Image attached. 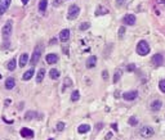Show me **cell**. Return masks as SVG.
I'll return each mask as SVG.
<instances>
[{
  "label": "cell",
  "instance_id": "d4e9b609",
  "mask_svg": "<svg viewBox=\"0 0 165 140\" xmlns=\"http://www.w3.org/2000/svg\"><path fill=\"white\" fill-rule=\"evenodd\" d=\"M35 116H36V113H35V112H31V111H28L27 113H26L25 118H26V119H32Z\"/></svg>",
  "mask_w": 165,
  "mask_h": 140
},
{
  "label": "cell",
  "instance_id": "d6986e66",
  "mask_svg": "<svg viewBox=\"0 0 165 140\" xmlns=\"http://www.w3.org/2000/svg\"><path fill=\"white\" fill-rule=\"evenodd\" d=\"M44 76H45V70H44V68H41V70H39L38 75H36V82L40 84L41 81H43Z\"/></svg>",
  "mask_w": 165,
  "mask_h": 140
},
{
  "label": "cell",
  "instance_id": "ab89813d",
  "mask_svg": "<svg viewBox=\"0 0 165 140\" xmlns=\"http://www.w3.org/2000/svg\"><path fill=\"white\" fill-rule=\"evenodd\" d=\"M49 140H54V139H49Z\"/></svg>",
  "mask_w": 165,
  "mask_h": 140
},
{
  "label": "cell",
  "instance_id": "52a82bcc",
  "mask_svg": "<svg viewBox=\"0 0 165 140\" xmlns=\"http://www.w3.org/2000/svg\"><path fill=\"white\" fill-rule=\"evenodd\" d=\"M123 98L125 100H134V99L138 98V91L137 90H131V91H128V93H124L123 94Z\"/></svg>",
  "mask_w": 165,
  "mask_h": 140
},
{
  "label": "cell",
  "instance_id": "6da1fadb",
  "mask_svg": "<svg viewBox=\"0 0 165 140\" xmlns=\"http://www.w3.org/2000/svg\"><path fill=\"white\" fill-rule=\"evenodd\" d=\"M41 53H43V45H36L35 49H34V53L31 55V59H30V63L31 66H36L38 62L40 60V57H41Z\"/></svg>",
  "mask_w": 165,
  "mask_h": 140
},
{
  "label": "cell",
  "instance_id": "8d00e7d4",
  "mask_svg": "<svg viewBox=\"0 0 165 140\" xmlns=\"http://www.w3.org/2000/svg\"><path fill=\"white\" fill-rule=\"evenodd\" d=\"M111 136H112V134H111V132H110V134H107V135H106V139H107V140H110V139H111Z\"/></svg>",
  "mask_w": 165,
  "mask_h": 140
},
{
  "label": "cell",
  "instance_id": "30bf717a",
  "mask_svg": "<svg viewBox=\"0 0 165 140\" xmlns=\"http://www.w3.org/2000/svg\"><path fill=\"white\" fill-rule=\"evenodd\" d=\"M68 39H70V30H67V29L62 30V31L59 32V40H61L62 42H66Z\"/></svg>",
  "mask_w": 165,
  "mask_h": 140
},
{
  "label": "cell",
  "instance_id": "836d02e7",
  "mask_svg": "<svg viewBox=\"0 0 165 140\" xmlns=\"http://www.w3.org/2000/svg\"><path fill=\"white\" fill-rule=\"evenodd\" d=\"M102 77L105 78V80H107V78H108V72H107V71H103V72H102Z\"/></svg>",
  "mask_w": 165,
  "mask_h": 140
},
{
  "label": "cell",
  "instance_id": "484cf974",
  "mask_svg": "<svg viewBox=\"0 0 165 140\" xmlns=\"http://www.w3.org/2000/svg\"><path fill=\"white\" fill-rule=\"evenodd\" d=\"M89 27H90V23H89V22H84V23L80 25V30H81V31H85V30H88Z\"/></svg>",
  "mask_w": 165,
  "mask_h": 140
},
{
  "label": "cell",
  "instance_id": "603a6c76",
  "mask_svg": "<svg viewBox=\"0 0 165 140\" xmlns=\"http://www.w3.org/2000/svg\"><path fill=\"white\" fill-rule=\"evenodd\" d=\"M79 98H80V93L77 90H74L72 91V94H71V100L72 102H76V100H79Z\"/></svg>",
  "mask_w": 165,
  "mask_h": 140
},
{
  "label": "cell",
  "instance_id": "d590c367",
  "mask_svg": "<svg viewBox=\"0 0 165 140\" xmlns=\"http://www.w3.org/2000/svg\"><path fill=\"white\" fill-rule=\"evenodd\" d=\"M111 127L113 129V131H117V125H116V123H112V125H111Z\"/></svg>",
  "mask_w": 165,
  "mask_h": 140
},
{
  "label": "cell",
  "instance_id": "7402d4cb",
  "mask_svg": "<svg viewBox=\"0 0 165 140\" xmlns=\"http://www.w3.org/2000/svg\"><path fill=\"white\" fill-rule=\"evenodd\" d=\"M7 70L8 71H14L15 70V59L14 58H12V59L7 63Z\"/></svg>",
  "mask_w": 165,
  "mask_h": 140
},
{
  "label": "cell",
  "instance_id": "5b68a950",
  "mask_svg": "<svg viewBox=\"0 0 165 140\" xmlns=\"http://www.w3.org/2000/svg\"><path fill=\"white\" fill-rule=\"evenodd\" d=\"M79 13H80L79 7H77V5H71L68 8V14H67V17H68V19H75V18H77Z\"/></svg>",
  "mask_w": 165,
  "mask_h": 140
},
{
  "label": "cell",
  "instance_id": "44dd1931",
  "mask_svg": "<svg viewBox=\"0 0 165 140\" xmlns=\"http://www.w3.org/2000/svg\"><path fill=\"white\" fill-rule=\"evenodd\" d=\"M46 5H48V0H40L39 1V11L43 13L46 11Z\"/></svg>",
  "mask_w": 165,
  "mask_h": 140
},
{
  "label": "cell",
  "instance_id": "277c9868",
  "mask_svg": "<svg viewBox=\"0 0 165 140\" xmlns=\"http://www.w3.org/2000/svg\"><path fill=\"white\" fill-rule=\"evenodd\" d=\"M155 134V129L152 126H143L141 129V136L143 137H151Z\"/></svg>",
  "mask_w": 165,
  "mask_h": 140
},
{
  "label": "cell",
  "instance_id": "7a4b0ae2",
  "mask_svg": "<svg viewBox=\"0 0 165 140\" xmlns=\"http://www.w3.org/2000/svg\"><path fill=\"white\" fill-rule=\"evenodd\" d=\"M150 45L146 40H141V41L137 44V53L139 55H147L150 53Z\"/></svg>",
  "mask_w": 165,
  "mask_h": 140
},
{
  "label": "cell",
  "instance_id": "4fadbf2b",
  "mask_svg": "<svg viewBox=\"0 0 165 140\" xmlns=\"http://www.w3.org/2000/svg\"><path fill=\"white\" fill-rule=\"evenodd\" d=\"M21 136H22V137H32L34 136V131L31 129L23 127V129H21Z\"/></svg>",
  "mask_w": 165,
  "mask_h": 140
},
{
  "label": "cell",
  "instance_id": "cb8c5ba5",
  "mask_svg": "<svg viewBox=\"0 0 165 140\" xmlns=\"http://www.w3.org/2000/svg\"><path fill=\"white\" fill-rule=\"evenodd\" d=\"M120 77H121V71L120 70H116L115 75H113V82H117V81L120 80Z\"/></svg>",
  "mask_w": 165,
  "mask_h": 140
},
{
  "label": "cell",
  "instance_id": "4dcf8cb0",
  "mask_svg": "<svg viewBox=\"0 0 165 140\" xmlns=\"http://www.w3.org/2000/svg\"><path fill=\"white\" fill-rule=\"evenodd\" d=\"M101 13H107V9H105V8H102V7H99V9L95 12V14H97V16H99Z\"/></svg>",
  "mask_w": 165,
  "mask_h": 140
},
{
  "label": "cell",
  "instance_id": "9c48e42d",
  "mask_svg": "<svg viewBox=\"0 0 165 140\" xmlns=\"http://www.w3.org/2000/svg\"><path fill=\"white\" fill-rule=\"evenodd\" d=\"M162 62H164V57H162L161 54H155L154 57H152V63H154L156 67H160V66L162 64Z\"/></svg>",
  "mask_w": 165,
  "mask_h": 140
},
{
  "label": "cell",
  "instance_id": "e0dca14e",
  "mask_svg": "<svg viewBox=\"0 0 165 140\" xmlns=\"http://www.w3.org/2000/svg\"><path fill=\"white\" fill-rule=\"evenodd\" d=\"M28 62V54L27 53H23L22 55L19 57V67H25Z\"/></svg>",
  "mask_w": 165,
  "mask_h": 140
},
{
  "label": "cell",
  "instance_id": "ba28073f",
  "mask_svg": "<svg viewBox=\"0 0 165 140\" xmlns=\"http://www.w3.org/2000/svg\"><path fill=\"white\" fill-rule=\"evenodd\" d=\"M10 1L12 0H0V16H3L8 11V8L10 5Z\"/></svg>",
  "mask_w": 165,
  "mask_h": 140
},
{
  "label": "cell",
  "instance_id": "f546056e",
  "mask_svg": "<svg viewBox=\"0 0 165 140\" xmlns=\"http://www.w3.org/2000/svg\"><path fill=\"white\" fill-rule=\"evenodd\" d=\"M64 126H66V125H64V122H58V123H57V127H56V129L58 130V131H62V130L64 129Z\"/></svg>",
  "mask_w": 165,
  "mask_h": 140
},
{
  "label": "cell",
  "instance_id": "f35d334b",
  "mask_svg": "<svg viewBox=\"0 0 165 140\" xmlns=\"http://www.w3.org/2000/svg\"><path fill=\"white\" fill-rule=\"evenodd\" d=\"M0 80H1V73H0Z\"/></svg>",
  "mask_w": 165,
  "mask_h": 140
},
{
  "label": "cell",
  "instance_id": "7c38bea8",
  "mask_svg": "<svg viewBox=\"0 0 165 140\" xmlns=\"http://www.w3.org/2000/svg\"><path fill=\"white\" fill-rule=\"evenodd\" d=\"M45 59H46V63H49V64H56L57 62H58V55L57 54H48L45 57Z\"/></svg>",
  "mask_w": 165,
  "mask_h": 140
},
{
  "label": "cell",
  "instance_id": "8fae6325",
  "mask_svg": "<svg viewBox=\"0 0 165 140\" xmlns=\"http://www.w3.org/2000/svg\"><path fill=\"white\" fill-rule=\"evenodd\" d=\"M95 64H97V57H94V55H93V57H89L87 59V63H85V66H87V68H94L95 67Z\"/></svg>",
  "mask_w": 165,
  "mask_h": 140
},
{
  "label": "cell",
  "instance_id": "e575fe53",
  "mask_svg": "<svg viewBox=\"0 0 165 140\" xmlns=\"http://www.w3.org/2000/svg\"><path fill=\"white\" fill-rule=\"evenodd\" d=\"M124 1H125V0H116V4L120 7V5H123V4H124Z\"/></svg>",
  "mask_w": 165,
  "mask_h": 140
},
{
  "label": "cell",
  "instance_id": "1f68e13d",
  "mask_svg": "<svg viewBox=\"0 0 165 140\" xmlns=\"http://www.w3.org/2000/svg\"><path fill=\"white\" fill-rule=\"evenodd\" d=\"M62 1H63V0H54L53 1V5L54 7H59L62 4Z\"/></svg>",
  "mask_w": 165,
  "mask_h": 140
},
{
  "label": "cell",
  "instance_id": "5bb4252c",
  "mask_svg": "<svg viewBox=\"0 0 165 140\" xmlns=\"http://www.w3.org/2000/svg\"><path fill=\"white\" fill-rule=\"evenodd\" d=\"M14 86H15V80L13 77H8L7 80H5V89H7V90H12Z\"/></svg>",
  "mask_w": 165,
  "mask_h": 140
},
{
  "label": "cell",
  "instance_id": "d6a6232c",
  "mask_svg": "<svg viewBox=\"0 0 165 140\" xmlns=\"http://www.w3.org/2000/svg\"><path fill=\"white\" fill-rule=\"evenodd\" d=\"M126 70H128V71H134V70H135V64H129L128 67H126Z\"/></svg>",
  "mask_w": 165,
  "mask_h": 140
},
{
  "label": "cell",
  "instance_id": "8992f818",
  "mask_svg": "<svg viewBox=\"0 0 165 140\" xmlns=\"http://www.w3.org/2000/svg\"><path fill=\"white\" fill-rule=\"evenodd\" d=\"M123 22L126 26H133V25L135 23V16H134V14H126V16H124Z\"/></svg>",
  "mask_w": 165,
  "mask_h": 140
},
{
  "label": "cell",
  "instance_id": "f1b7e54d",
  "mask_svg": "<svg viewBox=\"0 0 165 140\" xmlns=\"http://www.w3.org/2000/svg\"><path fill=\"white\" fill-rule=\"evenodd\" d=\"M128 122H129V125H131V126H135V125L138 123V121L135 119V117H130Z\"/></svg>",
  "mask_w": 165,
  "mask_h": 140
},
{
  "label": "cell",
  "instance_id": "74e56055",
  "mask_svg": "<svg viewBox=\"0 0 165 140\" xmlns=\"http://www.w3.org/2000/svg\"><path fill=\"white\" fill-rule=\"evenodd\" d=\"M21 1H22V4H23V5H26V4L28 3V0H21Z\"/></svg>",
  "mask_w": 165,
  "mask_h": 140
},
{
  "label": "cell",
  "instance_id": "4316f807",
  "mask_svg": "<svg viewBox=\"0 0 165 140\" xmlns=\"http://www.w3.org/2000/svg\"><path fill=\"white\" fill-rule=\"evenodd\" d=\"M159 88H160V90H161L162 93L165 94V80H160V82H159Z\"/></svg>",
  "mask_w": 165,
  "mask_h": 140
},
{
  "label": "cell",
  "instance_id": "ffe728a7",
  "mask_svg": "<svg viewBox=\"0 0 165 140\" xmlns=\"http://www.w3.org/2000/svg\"><path fill=\"white\" fill-rule=\"evenodd\" d=\"M49 76H50V78H53V80H58L59 78V71L56 70V68H52V70L49 71Z\"/></svg>",
  "mask_w": 165,
  "mask_h": 140
},
{
  "label": "cell",
  "instance_id": "9a60e30c",
  "mask_svg": "<svg viewBox=\"0 0 165 140\" xmlns=\"http://www.w3.org/2000/svg\"><path fill=\"white\" fill-rule=\"evenodd\" d=\"M161 107H162V103H161V100H159V99L151 102V109H152V111L157 112V111H160Z\"/></svg>",
  "mask_w": 165,
  "mask_h": 140
},
{
  "label": "cell",
  "instance_id": "83f0119b",
  "mask_svg": "<svg viewBox=\"0 0 165 140\" xmlns=\"http://www.w3.org/2000/svg\"><path fill=\"white\" fill-rule=\"evenodd\" d=\"M124 34H125V27L121 26V27H120V30H119V39H123Z\"/></svg>",
  "mask_w": 165,
  "mask_h": 140
},
{
  "label": "cell",
  "instance_id": "2e32d148",
  "mask_svg": "<svg viewBox=\"0 0 165 140\" xmlns=\"http://www.w3.org/2000/svg\"><path fill=\"white\" fill-rule=\"evenodd\" d=\"M34 73H35V70H34V68L31 67L30 70H28V71H26V72L23 73L22 78H23V80H25V81H28V80H31V77H32V76H34Z\"/></svg>",
  "mask_w": 165,
  "mask_h": 140
},
{
  "label": "cell",
  "instance_id": "ac0fdd59",
  "mask_svg": "<svg viewBox=\"0 0 165 140\" xmlns=\"http://www.w3.org/2000/svg\"><path fill=\"white\" fill-rule=\"evenodd\" d=\"M77 131H79V134H87V132L90 131V126H89V125H87V123L80 125L79 129H77Z\"/></svg>",
  "mask_w": 165,
  "mask_h": 140
},
{
  "label": "cell",
  "instance_id": "3957f363",
  "mask_svg": "<svg viewBox=\"0 0 165 140\" xmlns=\"http://www.w3.org/2000/svg\"><path fill=\"white\" fill-rule=\"evenodd\" d=\"M12 30H13V25H12V22L8 21L7 23L4 25L3 30H1V36H3V39H4V40H8V39H9V36L12 35Z\"/></svg>",
  "mask_w": 165,
  "mask_h": 140
}]
</instances>
